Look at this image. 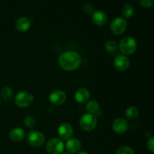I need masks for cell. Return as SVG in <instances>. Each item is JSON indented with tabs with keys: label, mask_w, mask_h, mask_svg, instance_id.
<instances>
[{
	"label": "cell",
	"mask_w": 154,
	"mask_h": 154,
	"mask_svg": "<svg viewBox=\"0 0 154 154\" xmlns=\"http://www.w3.org/2000/svg\"><path fill=\"white\" fill-rule=\"evenodd\" d=\"M81 63V57L75 51H66L60 54L58 57V63L61 69L68 72L76 70L80 67Z\"/></svg>",
	"instance_id": "cell-1"
},
{
	"label": "cell",
	"mask_w": 154,
	"mask_h": 154,
	"mask_svg": "<svg viewBox=\"0 0 154 154\" xmlns=\"http://www.w3.org/2000/svg\"><path fill=\"white\" fill-rule=\"evenodd\" d=\"M137 42L133 37L131 36H126L123 38L118 45V48L121 54L125 56L132 55L136 51Z\"/></svg>",
	"instance_id": "cell-2"
},
{
	"label": "cell",
	"mask_w": 154,
	"mask_h": 154,
	"mask_svg": "<svg viewBox=\"0 0 154 154\" xmlns=\"http://www.w3.org/2000/svg\"><path fill=\"white\" fill-rule=\"evenodd\" d=\"M79 126L85 132H91L97 126V119L94 114H87L81 116L79 120Z\"/></svg>",
	"instance_id": "cell-3"
},
{
	"label": "cell",
	"mask_w": 154,
	"mask_h": 154,
	"mask_svg": "<svg viewBox=\"0 0 154 154\" xmlns=\"http://www.w3.org/2000/svg\"><path fill=\"white\" fill-rule=\"evenodd\" d=\"M34 97L28 91H20L14 96V103L19 108H27L33 103Z\"/></svg>",
	"instance_id": "cell-4"
},
{
	"label": "cell",
	"mask_w": 154,
	"mask_h": 154,
	"mask_svg": "<svg viewBox=\"0 0 154 154\" xmlns=\"http://www.w3.org/2000/svg\"><path fill=\"white\" fill-rule=\"evenodd\" d=\"M46 151L49 154H62L65 148L63 140L58 138H51L47 141Z\"/></svg>",
	"instance_id": "cell-5"
},
{
	"label": "cell",
	"mask_w": 154,
	"mask_h": 154,
	"mask_svg": "<svg viewBox=\"0 0 154 154\" xmlns=\"http://www.w3.org/2000/svg\"><path fill=\"white\" fill-rule=\"evenodd\" d=\"M27 141L32 147H39L45 143V136L42 132L37 130L30 131L26 136Z\"/></svg>",
	"instance_id": "cell-6"
},
{
	"label": "cell",
	"mask_w": 154,
	"mask_h": 154,
	"mask_svg": "<svg viewBox=\"0 0 154 154\" xmlns=\"http://www.w3.org/2000/svg\"><path fill=\"white\" fill-rule=\"evenodd\" d=\"M127 28V21L123 17L114 18L111 23L110 29L114 35H120L123 34Z\"/></svg>",
	"instance_id": "cell-7"
},
{
	"label": "cell",
	"mask_w": 154,
	"mask_h": 154,
	"mask_svg": "<svg viewBox=\"0 0 154 154\" xmlns=\"http://www.w3.org/2000/svg\"><path fill=\"white\" fill-rule=\"evenodd\" d=\"M66 93L61 90H56L53 91L49 96V101L52 105L60 106L65 103L66 101Z\"/></svg>",
	"instance_id": "cell-8"
},
{
	"label": "cell",
	"mask_w": 154,
	"mask_h": 154,
	"mask_svg": "<svg viewBox=\"0 0 154 154\" xmlns=\"http://www.w3.org/2000/svg\"><path fill=\"white\" fill-rule=\"evenodd\" d=\"M74 133V129L72 125L67 123H63L60 124L58 128V135L60 139L63 141H67V140L72 138Z\"/></svg>",
	"instance_id": "cell-9"
},
{
	"label": "cell",
	"mask_w": 154,
	"mask_h": 154,
	"mask_svg": "<svg viewBox=\"0 0 154 154\" xmlns=\"http://www.w3.org/2000/svg\"><path fill=\"white\" fill-rule=\"evenodd\" d=\"M113 63H114V66L116 70L118 72H125L129 68L130 62L127 56L120 54L114 58Z\"/></svg>",
	"instance_id": "cell-10"
},
{
	"label": "cell",
	"mask_w": 154,
	"mask_h": 154,
	"mask_svg": "<svg viewBox=\"0 0 154 154\" xmlns=\"http://www.w3.org/2000/svg\"><path fill=\"white\" fill-rule=\"evenodd\" d=\"M129 124L126 120L122 117L115 119L112 123V129L117 134H123L128 130Z\"/></svg>",
	"instance_id": "cell-11"
},
{
	"label": "cell",
	"mask_w": 154,
	"mask_h": 154,
	"mask_svg": "<svg viewBox=\"0 0 154 154\" xmlns=\"http://www.w3.org/2000/svg\"><path fill=\"white\" fill-rule=\"evenodd\" d=\"M90 98V92L85 87H81L76 90L75 93V99L80 104L87 103Z\"/></svg>",
	"instance_id": "cell-12"
},
{
	"label": "cell",
	"mask_w": 154,
	"mask_h": 154,
	"mask_svg": "<svg viewBox=\"0 0 154 154\" xmlns=\"http://www.w3.org/2000/svg\"><path fill=\"white\" fill-rule=\"evenodd\" d=\"M65 147L69 153H78L81 149V142L77 138H72L66 141Z\"/></svg>",
	"instance_id": "cell-13"
},
{
	"label": "cell",
	"mask_w": 154,
	"mask_h": 154,
	"mask_svg": "<svg viewBox=\"0 0 154 154\" xmlns=\"http://www.w3.org/2000/svg\"><path fill=\"white\" fill-rule=\"evenodd\" d=\"M31 26V22L29 18L26 17H20L15 21V28L20 32H25L28 31Z\"/></svg>",
	"instance_id": "cell-14"
},
{
	"label": "cell",
	"mask_w": 154,
	"mask_h": 154,
	"mask_svg": "<svg viewBox=\"0 0 154 154\" xmlns=\"http://www.w3.org/2000/svg\"><path fill=\"white\" fill-rule=\"evenodd\" d=\"M25 131L22 128H14L9 132V138L14 142H20L25 138Z\"/></svg>",
	"instance_id": "cell-15"
},
{
	"label": "cell",
	"mask_w": 154,
	"mask_h": 154,
	"mask_svg": "<svg viewBox=\"0 0 154 154\" xmlns=\"http://www.w3.org/2000/svg\"><path fill=\"white\" fill-rule=\"evenodd\" d=\"M92 20L96 25L104 26L108 21V17L105 12L102 11H96L93 12Z\"/></svg>",
	"instance_id": "cell-16"
},
{
	"label": "cell",
	"mask_w": 154,
	"mask_h": 154,
	"mask_svg": "<svg viewBox=\"0 0 154 154\" xmlns=\"http://www.w3.org/2000/svg\"><path fill=\"white\" fill-rule=\"evenodd\" d=\"M125 115L126 117L129 120H135L137 117L139 115V111H138V108L135 106H130L126 110L125 112Z\"/></svg>",
	"instance_id": "cell-17"
},
{
	"label": "cell",
	"mask_w": 154,
	"mask_h": 154,
	"mask_svg": "<svg viewBox=\"0 0 154 154\" xmlns=\"http://www.w3.org/2000/svg\"><path fill=\"white\" fill-rule=\"evenodd\" d=\"M1 96L6 102H11L14 98V92L9 87H4L1 90Z\"/></svg>",
	"instance_id": "cell-18"
},
{
	"label": "cell",
	"mask_w": 154,
	"mask_h": 154,
	"mask_svg": "<svg viewBox=\"0 0 154 154\" xmlns=\"http://www.w3.org/2000/svg\"><path fill=\"white\" fill-rule=\"evenodd\" d=\"M86 109L88 113L92 114H96L99 110V103L96 100H90L87 102Z\"/></svg>",
	"instance_id": "cell-19"
},
{
	"label": "cell",
	"mask_w": 154,
	"mask_h": 154,
	"mask_svg": "<svg viewBox=\"0 0 154 154\" xmlns=\"http://www.w3.org/2000/svg\"><path fill=\"white\" fill-rule=\"evenodd\" d=\"M134 12H135L134 7L129 3L125 4L122 8V14H123V17L126 18V19L132 17V15L134 14Z\"/></svg>",
	"instance_id": "cell-20"
},
{
	"label": "cell",
	"mask_w": 154,
	"mask_h": 154,
	"mask_svg": "<svg viewBox=\"0 0 154 154\" xmlns=\"http://www.w3.org/2000/svg\"><path fill=\"white\" fill-rule=\"evenodd\" d=\"M105 49L108 52H115L118 49V44L114 40H108L105 43Z\"/></svg>",
	"instance_id": "cell-21"
},
{
	"label": "cell",
	"mask_w": 154,
	"mask_h": 154,
	"mask_svg": "<svg viewBox=\"0 0 154 154\" xmlns=\"http://www.w3.org/2000/svg\"><path fill=\"white\" fill-rule=\"evenodd\" d=\"M23 123L26 128H32L35 124V119L33 116L27 115L24 118Z\"/></svg>",
	"instance_id": "cell-22"
},
{
	"label": "cell",
	"mask_w": 154,
	"mask_h": 154,
	"mask_svg": "<svg viewBox=\"0 0 154 154\" xmlns=\"http://www.w3.org/2000/svg\"><path fill=\"white\" fill-rule=\"evenodd\" d=\"M116 154H134L133 149L129 146H122L117 149Z\"/></svg>",
	"instance_id": "cell-23"
},
{
	"label": "cell",
	"mask_w": 154,
	"mask_h": 154,
	"mask_svg": "<svg viewBox=\"0 0 154 154\" xmlns=\"http://www.w3.org/2000/svg\"><path fill=\"white\" fill-rule=\"evenodd\" d=\"M140 4L143 8H149L154 6V0H140Z\"/></svg>",
	"instance_id": "cell-24"
},
{
	"label": "cell",
	"mask_w": 154,
	"mask_h": 154,
	"mask_svg": "<svg viewBox=\"0 0 154 154\" xmlns=\"http://www.w3.org/2000/svg\"><path fill=\"white\" fill-rule=\"evenodd\" d=\"M82 10L85 14H93V8L91 4L86 3V4H84V5L82 6Z\"/></svg>",
	"instance_id": "cell-25"
},
{
	"label": "cell",
	"mask_w": 154,
	"mask_h": 154,
	"mask_svg": "<svg viewBox=\"0 0 154 154\" xmlns=\"http://www.w3.org/2000/svg\"><path fill=\"white\" fill-rule=\"evenodd\" d=\"M147 145L148 150L154 153V136H151L148 138Z\"/></svg>",
	"instance_id": "cell-26"
},
{
	"label": "cell",
	"mask_w": 154,
	"mask_h": 154,
	"mask_svg": "<svg viewBox=\"0 0 154 154\" xmlns=\"http://www.w3.org/2000/svg\"><path fill=\"white\" fill-rule=\"evenodd\" d=\"M78 154H89V153H87V151H80Z\"/></svg>",
	"instance_id": "cell-27"
},
{
	"label": "cell",
	"mask_w": 154,
	"mask_h": 154,
	"mask_svg": "<svg viewBox=\"0 0 154 154\" xmlns=\"http://www.w3.org/2000/svg\"><path fill=\"white\" fill-rule=\"evenodd\" d=\"M62 154H71V153H63Z\"/></svg>",
	"instance_id": "cell-28"
},
{
	"label": "cell",
	"mask_w": 154,
	"mask_h": 154,
	"mask_svg": "<svg viewBox=\"0 0 154 154\" xmlns=\"http://www.w3.org/2000/svg\"><path fill=\"white\" fill-rule=\"evenodd\" d=\"M1 102H1V98H0V105H1Z\"/></svg>",
	"instance_id": "cell-29"
},
{
	"label": "cell",
	"mask_w": 154,
	"mask_h": 154,
	"mask_svg": "<svg viewBox=\"0 0 154 154\" xmlns=\"http://www.w3.org/2000/svg\"><path fill=\"white\" fill-rule=\"evenodd\" d=\"M107 154H108V153H107Z\"/></svg>",
	"instance_id": "cell-30"
}]
</instances>
